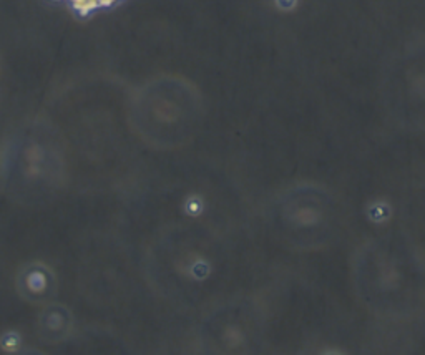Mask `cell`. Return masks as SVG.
<instances>
[{"mask_svg": "<svg viewBox=\"0 0 425 355\" xmlns=\"http://www.w3.org/2000/svg\"><path fill=\"white\" fill-rule=\"evenodd\" d=\"M70 2H72L73 9H75L80 15H83V17L88 15L91 10H95L100 7L98 0H70Z\"/></svg>", "mask_w": 425, "mask_h": 355, "instance_id": "cell-1", "label": "cell"}, {"mask_svg": "<svg viewBox=\"0 0 425 355\" xmlns=\"http://www.w3.org/2000/svg\"><path fill=\"white\" fill-rule=\"evenodd\" d=\"M115 2H118V0H98L100 7H110V5L115 4Z\"/></svg>", "mask_w": 425, "mask_h": 355, "instance_id": "cell-2", "label": "cell"}]
</instances>
